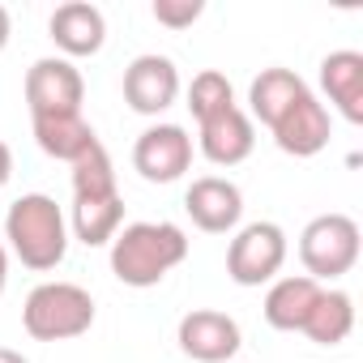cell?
<instances>
[{
	"label": "cell",
	"mask_w": 363,
	"mask_h": 363,
	"mask_svg": "<svg viewBox=\"0 0 363 363\" xmlns=\"http://www.w3.org/2000/svg\"><path fill=\"white\" fill-rule=\"evenodd\" d=\"M320 282L308 278V274H286V278H274L269 291H265V320L278 329V333H303L316 299H320Z\"/></svg>",
	"instance_id": "cell-14"
},
{
	"label": "cell",
	"mask_w": 363,
	"mask_h": 363,
	"mask_svg": "<svg viewBox=\"0 0 363 363\" xmlns=\"http://www.w3.org/2000/svg\"><path fill=\"white\" fill-rule=\"evenodd\" d=\"M9 175H13V150H9L5 141H0V184H5Z\"/></svg>",
	"instance_id": "cell-22"
},
{
	"label": "cell",
	"mask_w": 363,
	"mask_h": 363,
	"mask_svg": "<svg viewBox=\"0 0 363 363\" xmlns=\"http://www.w3.org/2000/svg\"><path fill=\"white\" fill-rule=\"evenodd\" d=\"M52 30V43L69 56H94L103 52L107 43V22H103V9L90 5V0H69V5H60L48 22Z\"/></svg>",
	"instance_id": "cell-13"
},
{
	"label": "cell",
	"mask_w": 363,
	"mask_h": 363,
	"mask_svg": "<svg viewBox=\"0 0 363 363\" xmlns=\"http://www.w3.org/2000/svg\"><path fill=\"white\" fill-rule=\"evenodd\" d=\"M5 282H9V248L0 240V295H5Z\"/></svg>",
	"instance_id": "cell-23"
},
{
	"label": "cell",
	"mask_w": 363,
	"mask_h": 363,
	"mask_svg": "<svg viewBox=\"0 0 363 363\" xmlns=\"http://www.w3.org/2000/svg\"><path fill=\"white\" fill-rule=\"evenodd\" d=\"M350 329H354V299L346 291H320V299H316L303 333L316 346H337V342L350 337Z\"/></svg>",
	"instance_id": "cell-19"
},
{
	"label": "cell",
	"mask_w": 363,
	"mask_h": 363,
	"mask_svg": "<svg viewBox=\"0 0 363 363\" xmlns=\"http://www.w3.org/2000/svg\"><path fill=\"white\" fill-rule=\"evenodd\" d=\"M197 145L214 167H240L257 145V128H252L248 111L235 103V107H227V111L197 124Z\"/></svg>",
	"instance_id": "cell-12"
},
{
	"label": "cell",
	"mask_w": 363,
	"mask_h": 363,
	"mask_svg": "<svg viewBox=\"0 0 363 363\" xmlns=\"http://www.w3.org/2000/svg\"><path fill=\"white\" fill-rule=\"evenodd\" d=\"M0 363H30L22 350H13V346H0Z\"/></svg>",
	"instance_id": "cell-25"
},
{
	"label": "cell",
	"mask_w": 363,
	"mask_h": 363,
	"mask_svg": "<svg viewBox=\"0 0 363 363\" xmlns=\"http://www.w3.org/2000/svg\"><path fill=\"white\" fill-rule=\"evenodd\" d=\"M22 325L35 342H69L90 333L94 325V299L77 282H43L26 295Z\"/></svg>",
	"instance_id": "cell-3"
},
{
	"label": "cell",
	"mask_w": 363,
	"mask_h": 363,
	"mask_svg": "<svg viewBox=\"0 0 363 363\" xmlns=\"http://www.w3.org/2000/svg\"><path fill=\"white\" fill-rule=\"evenodd\" d=\"M299 94H308V82L299 73H291V69H261V77H252V86H248V107H252L248 120H261L265 128H274L282 120V111Z\"/></svg>",
	"instance_id": "cell-17"
},
{
	"label": "cell",
	"mask_w": 363,
	"mask_h": 363,
	"mask_svg": "<svg viewBox=\"0 0 363 363\" xmlns=\"http://www.w3.org/2000/svg\"><path fill=\"white\" fill-rule=\"evenodd\" d=\"M9 30H13V22H9V9L0 5V52H5V43H9Z\"/></svg>",
	"instance_id": "cell-24"
},
{
	"label": "cell",
	"mask_w": 363,
	"mask_h": 363,
	"mask_svg": "<svg viewBox=\"0 0 363 363\" xmlns=\"http://www.w3.org/2000/svg\"><path fill=\"white\" fill-rule=\"evenodd\" d=\"M5 240H9V252L35 269V274H48L65 261L69 252V223H65V210L48 197V193H26L9 206L5 214Z\"/></svg>",
	"instance_id": "cell-2"
},
{
	"label": "cell",
	"mask_w": 363,
	"mask_h": 363,
	"mask_svg": "<svg viewBox=\"0 0 363 363\" xmlns=\"http://www.w3.org/2000/svg\"><path fill=\"white\" fill-rule=\"evenodd\" d=\"M179 99V69L171 56L145 52L124 69V103L137 116H162Z\"/></svg>",
	"instance_id": "cell-9"
},
{
	"label": "cell",
	"mask_w": 363,
	"mask_h": 363,
	"mask_svg": "<svg viewBox=\"0 0 363 363\" xmlns=\"http://www.w3.org/2000/svg\"><path fill=\"white\" fill-rule=\"evenodd\" d=\"M201 0H154V22L167 30H184L201 18Z\"/></svg>",
	"instance_id": "cell-21"
},
{
	"label": "cell",
	"mask_w": 363,
	"mask_h": 363,
	"mask_svg": "<svg viewBox=\"0 0 363 363\" xmlns=\"http://www.w3.org/2000/svg\"><path fill=\"white\" fill-rule=\"evenodd\" d=\"M299 261H303L308 278H316V282H333V278L350 274L359 261V223L346 214L312 218L299 235Z\"/></svg>",
	"instance_id": "cell-4"
},
{
	"label": "cell",
	"mask_w": 363,
	"mask_h": 363,
	"mask_svg": "<svg viewBox=\"0 0 363 363\" xmlns=\"http://www.w3.org/2000/svg\"><path fill=\"white\" fill-rule=\"evenodd\" d=\"M227 107H235V90H231L227 73L201 69V73L193 77V86H189V111H193V120L201 124V120H210V116H218V111H227Z\"/></svg>",
	"instance_id": "cell-20"
},
{
	"label": "cell",
	"mask_w": 363,
	"mask_h": 363,
	"mask_svg": "<svg viewBox=\"0 0 363 363\" xmlns=\"http://www.w3.org/2000/svg\"><path fill=\"white\" fill-rule=\"evenodd\" d=\"M30 124H35V141H39V150H43L48 158H56V162H69V167H73L90 145H99V137H94V128L86 124L82 111L30 116Z\"/></svg>",
	"instance_id": "cell-16"
},
{
	"label": "cell",
	"mask_w": 363,
	"mask_h": 363,
	"mask_svg": "<svg viewBox=\"0 0 363 363\" xmlns=\"http://www.w3.org/2000/svg\"><path fill=\"white\" fill-rule=\"evenodd\" d=\"M189 257V235L175 223H128L111 240V274L124 286H158Z\"/></svg>",
	"instance_id": "cell-1"
},
{
	"label": "cell",
	"mask_w": 363,
	"mask_h": 363,
	"mask_svg": "<svg viewBox=\"0 0 363 363\" xmlns=\"http://www.w3.org/2000/svg\"><path fill=\"white\" fill-rule=\"evenodd\" d=\"M286 231L278 223H248L235 231L231 248H227V274L235 286H261L274 282L286 265Z\"/></svg>",
	"instance_id": "cell-5"
},
{
	"label": "cell",
	"mask_w": 363,
	"mask_h": 363,
	"mask_svg": "<svg viewBox=\"0 0 363 363\" xmlns=\"http://www.w3.org/2000/svg\"><path fill=\"white\" fill-rule=\"evenodd\" d=\"M133 167L150 184H175L193 167V137L179 124H150L133 145Z\"/></svg>",
	"instance_id": "cell-8"
},
{
	"label": "cell",
	"mask_w": 363,
	"mask_h": 363,
	"mask_svg": "<svg viewBox=\"0 0 363 363\" xmlns=\"http://www.w3.org/2000/svg\"><path fill=\"white\" fill-rule=\"evenodd\" d=\"M320 90L342 111L346 124H363V56L342 48L320 60Z\"/></svg>",
	"instance_id": "cell-15"
},
{
	"label": "cell",
	"mask_w": 363,
	"mask_h": 363,
	"mask_svg": "<svg viewBox=\"0 0 363 363\" xmlns=\"http://www.w3.org/2000/svg\"><path fill=\"white\" fill-rule=\"evenodd\" d=\"M120 227H124V197H120V193L73 201V235H77L86 248L111 244Z\"/></svg>",
	"instance_id": "cell-18"
},
{
	"label": "cell",
	"mask_w": 363,
	"mask_h": 363,
	"mask_svg": "<svg viewBox=\"0 0 363 363\" xmlns=\"http://www.w3.org/2000/svg\"><path fill=\"white\" fill-rule=\"evenodd\" d=\"M269 133H274V141H278L282 154L312 158V154H320V150L329 145V107L308 90V94H299V99L282 111V120H278Z\"/></svg>",
	"instance_id": "cell-11"
},
{
	"label": "cell",
	"mask_w": 363,
	"mask_h": 363,
	"mask_svg": "<svg viewBox=\"0 0 363 363\" xmlns=\"http://www.w3.org/2000/svg\"><path fill=\"white\" fill-rule=\"evenodd\" d=\"M175 342L197 363H231L240 354V346H244V333H240L235 316L214 312V308H193L184 320H179Z\"/></svg>",
	"instance_id": "cell-7"
},
{
	"label": "cell",
	"mask_w": 363,
	"mask_h": 363,
	"mask_svg": "<svg viewBox=\"0 0 363 363\" xmlns=\"http://www.w3.org/2000/svg\"><path fill=\"white\" fill-rule=\"evenodd\" d=\"M184 210H189L193 227H201L206 235H227L244 218V193L227 175H201L184 193Z\"/></svg>",
	"instance_id": "cell-10"
},
{
	"label": "cell",
	"mask_w": 363,
	"mask_h": 363,
	"mask_svg": "<svg viewBox=\"0 0 363 363\" xmlns=\"http://www.w3.org/2000/svg\"><path fill=\"white\" fill-rule=\"evenodd\" d=\"M86 82L73 60L65 56H43L26 69V107L30 116H60V111H82Z\"/></svg>",
	"instance_id": "cell-6"
}]
</instances>
